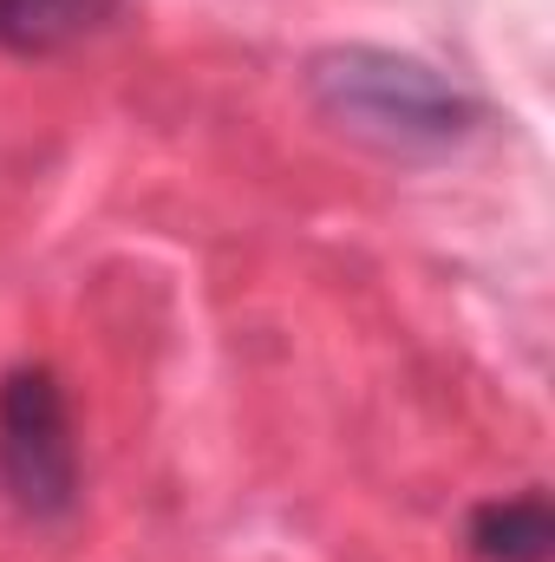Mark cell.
I'll return each mask as SVG.
<instances>
[{
  "mask_svg": "<svg viewBox=\"0 0 555 562\" xmlns=\"http://www.w3.org/2000/svg\"><path fill=\"white\" fill-rule=\"evenodd\" d=\"M307 92L340 132L380 144V150H451L484 119L457 79L418 59H399V53H373V46L320 53L307 66Z\"/></svg>",
  "mask_w": 555,
  "mask_h": 562,
  "instance_id": "1",
  "label": "cell"
},
{
  "mask_svg": "<svg viewBox=\"0 0 555 562\" xmlns=\"http://www.w3.org/2000/svg\"><path fill=\"white\" fill-rule=\"evenodd\" d=\"M0 484L33 524H59L79 504V438L53 367H13L0 380Z\"/></svg>",
  "mask_w": 555,
  "mask_h": 562,
  "instance_id": "2",
  "label": "cell"
},
{
  "mask_svg": "<svg viewBox=\"0 0 555 562\" xmlns=\"http://www.w3.org/2000/svg\"><path fill=\"white\" fill-rule=\"evenodd\" d=\"M125 0H0V46L20 59H53L99 40Z\"/></svg>",
  "mask_w": 555,
  "mask_h": 562,
  "instance_id": "3",
  "label": "cell"
},
{
  "mask_svg": "<svg viewBox=\"0 0 555 562\" xmlns=\"http://www.w3.org/2000/svg\"><path fill=\"white\" fill-rule=\"evenodd\" d=\"M471 557L477 562H550L555 550V517L543 491H523V497H497L471 517L464 530Z\"/></svg>",
  "mask_w": 555,
  "mask_h": 562,
  "instance_id": "4",
  "label": "cell"
}]
</instances>
